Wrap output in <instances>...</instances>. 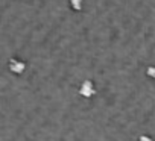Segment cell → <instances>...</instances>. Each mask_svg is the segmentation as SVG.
<instances>
[{"label":"cell","mask_w":155,"mask_h":141,"mask_svg":"<svg viewBox=\"0 0 155 141\" xmlns=\"http://www.w3.org/2000/svg\"><path fill=\"white\" fill-rule=\"evenodd\" d=\"M147 75L155 79V68H153V67H149V68H147Z\"/></svg>","instance_id":"3"},{"label":"cell","mask_w":155,"mask_h":141,"mask_svg":"<svg viewBox=\"0 0 155 141\" xmlns=\"http://www.w3.org/2000/svg\"><path fill=\"white\" fill-rule=\"evenodd\" d=\"M138 141H152V138L147 136V135H141V136L138 138Z\"/></svg>","instance_id":"4"},{"label":"cell","mask_w":155,"mask_h":141,"mask_svg":"<svg viewBox=\"0 0 155 141\" xmlns=\"http://www.w3.org/2000/svg\"><path fill=\"white\" fill-rule=\"evenodd\" d=\"M79 94L85 99H90L96 94V90H94V85L91 81H85L81 84V88H79Z\"/></svg>","instance_id":"1"},{"label":"cell","mask_w":155,"mask_h":141,"mask_svg":"<svg viewBox=\"0 0 155 141\" xmlns=\"http://www.w3.org/2000/svg\"><path fill=\"white\" fill-rule=\"evenodd\" d=\"M9 68H11V72H14V73H17V75H20V73H23L25 72V68H26V65L23 64V62H20V61H11L9 62Z\"/></svg>","instance_id":"2"}]
</instances>
